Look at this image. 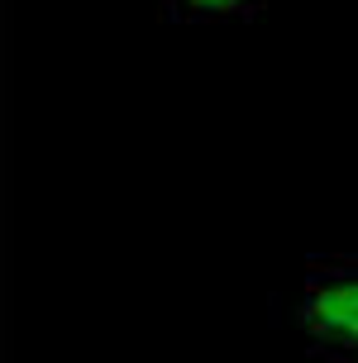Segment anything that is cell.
<instances>
[{"label":"cell","instance_id":"cell-1","mask_svg":"<svg viewBox=\"0 0 358 363\" xmlns=\"http://www.w3.org/2000/svg\"><path fill=\"white\" fill-rule=\"evenodd\" d=\"M296 330L325 363H358V254H311L296 291Z\"/></svg>","mask_w":358,"mask_h":363},{"label":"cell","instance_id":"cell-2","mask_svg":"<svg viewBox=\"0 0 358 363\" xmlns=\"http://www.w3.org/2000/svg\"><path fill=\"white\" fill-rule=\"evenodd\" d=\"M263 5L268 0H162V15L177 24H196V19H239Z\"/></svg>","mask_w":358,"mask_h":363}]
</instances>
